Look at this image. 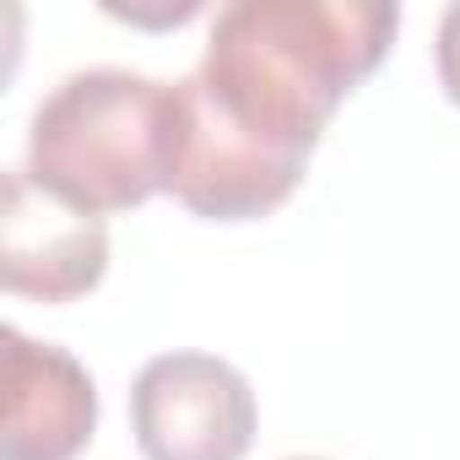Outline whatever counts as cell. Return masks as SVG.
Masks as SVG:
<instances>
[{
    "label": "cell",
    "instance_id": "6da1fadb",
    "mask_svg": "<svg viewBox=\"0 0 460 460\" xmlns=\"http://www.w3.org/2000/svg\"><path fill=\"white\" fill-rule=\"evenodd\" d=\"M401 28L385 0H234L211 17L200 66L179 82L168 195L211 222L271 217Z\"/></svg>",
    "mask_w": 460,
    "mask_h": 460
},
{
    "label": "cell",
    "instance_id": "7a4b0ae2",
    "mask_svg": "<svg viewBox=\"0 0 460 460\" xmlns=\"http://www.w3.org/2000/svg\"><path fill=\"white\" fill-rule=\"evenodd\" d=\"M179 157V82L136 71L66 76L28 125V179L55 200L114 217L168 190Z\"/></svg>",
    "mask_w": 460,
    "mask_h": 460
},
{
    "label": "cell",
    "instance_id": "3957f363",
    "mask_svg": "<svg viewBox=\"0 0 460 460\" xmlns=\"http://www.w3.org/2000/svg\"><path fill=\"white\" fill-rule=\"evenodd\" d=\"M255 422L250 379L211 352H163L130 385V428L146 460H244Z\"/></svg>",
    "mask_w": 460,
    "mask_h": 460
},
{
    "label": "cell",
    "instance_id": "277c9868",
    "mask_svg": "<svg viewBox=\"0 0 460 460\" xmlns=\"http://www.w3.org/2000/svg\"><path fill=\"white\" fill-rule=\"evenodd\" d=\"M109 271V227L28 179V168L6 173L0 206V288L12 298L71 304L87 298Z\"/></svg>",
    "mask_w": 460,
    "mask_h": 460
},
{
    "label": "cell",
    "instance_id": "5b68a950",
    "mask_svg": "<svg viewBox=\"0 0 460 460\" xmlns=\"http://www.w3.org/2000/svg\"><path fill=\"white\" fill-rule=\"evenodd\" d=\"M98 428L93 374L49 341L0 331V460H76Z\"/></svg>",
    "mask_w": 460,
    "mask_h": 460
},
{
    "label": "cell",
    "instance_id": "8992f818",
    "mask_svg": "<svg viewBox=\"0 0 460 460\" xmlns=\"http://www.w3.org/2000/svg\"><path fill=\"white\" fill-rule=\"evenodd\" d=\"M433 60H438V82H444V98L460 109V0L438 17V44H433Z\"/></svg>",
    "mask_w": 460,
    "mask_h": 460
}]
</instances>
